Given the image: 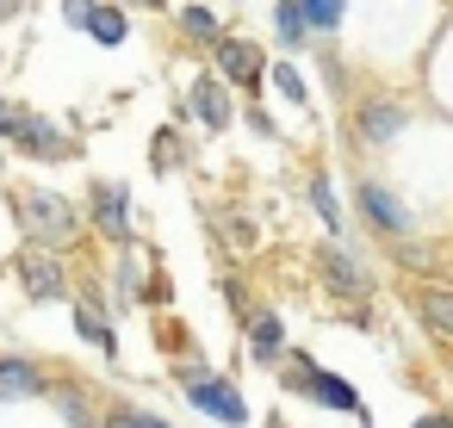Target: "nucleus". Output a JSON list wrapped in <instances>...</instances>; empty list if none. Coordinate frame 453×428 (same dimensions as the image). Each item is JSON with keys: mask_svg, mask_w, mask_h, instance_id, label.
<instances>
[{"mask_svg": "<svg viewBox=\"0 0 453 428\" xmlns=\"http://www.w3.org/2000/svg\"><path fill=\"white\" fill-rule=\"evenodd\" d=\"M280 348H286V329H280V317H255V323H249V354H255V360H273Z\"/></svg>", "mask_w": 453, "mask_h": 428, "instance_id": "obj_11", "label": "nucleus"}, {"mask_svg": "<svg viewBox=\"0 0 453 428\" xmlns=\"http://www.w3.org/2000/svg\"><path fill=\"white\" fill-rule=\"evenodd\" d=\"M286 385H292V391H304V397H323V403H335V409H360L354 385H348V378H335V372H317L311 360H292Z\"/></svg>", "mask_w": 453, "mask_h": 428, "instance_id": "obj_2", "label": "nucleus"}, {"mask_svg": "<svg viewBox=\"0 0 453 428\" xmlns=\"http://www.w3.org/2000/svg\"><path fill=\"white\" fill-rule=\"evenodd\" d=\"M360 205H366V211H372V218H379L385 230H397V236L410 230V211H403V205H397V199H391L385 187H372V180H366V187H360Z\"/></svg>", "mask_w": 453, "mask_h": 428, "instance_id": "obj_7", "label": "nucleus"}, {"mask_svg": "<svg viewBox=\"0 0 453 428\" xmlns=\"http://www.w3.org/2000/svg\"><path fill=\"white\" fill-rule=\"evenodd\" d=\"M298 13H304V26L335 32V26H342V0H298Z\"/></svg>", "mask_w": 453, "mask_h": 428, "instance_id": "obj_16", "label": "nucleus"}, {"mask_svg": "<svg viewBox=\"0 0 453 428\" xmlns=\"http://www.w3.org/2000/svg\"><path fill=\"white\" fill-rule=\"evenodd\" d=\"M75 323H81V335H88L94 348H112V329H106V323H100V317H94L88 304H81V317H75Z\"/></svg>", "mask_w": 453, "mask_h": 428, "instance_id": "obj_18", "label": "nucleus"}, {"mask_svg": "<svg viewBox=\"0 0 453 428\" xmlns=\"http://www.w3.org/2000/svg\"><path fill=\"white\" fill-rule=\"evenodd\" d=\"M38 391V366L26 360H0V397H32Z\"/></svg>", "mask_w": 453, "mask_h": 428, "instance_id": "obj_12", "label": "nucleus"}, {"mask_svg": "<svg viewBox=\"0 0 453 428\" xmlns=\"http://www.w3.org/2000/svg\"><path fill=\"white\" fill-rule=\"evenodd\" d=\"M81 32H94V44H125V38H131V26H125V13H119V7H94Z\"/></svg>", "mask_w": 453, "mask_h": 428, "instance_id": "obj_9", "label": "nucleus"}, {"mask_svg": "<svg viewBox=\"0 0 453 428\" xmlns=\"http://www.w3.org/2000/svg\"><path fill=\"white\" fill-rule=\"evenodd\" d=\"M13 7H19V0H0V19H7V13H13Z\"/></svg>", "mask_w": 453, "mask_h": 428, "instance_id": "obj_27", "label": "nucleus"}, {"mask_svg": "<svg viewBox=\"0 0 453 428\" xmlns=\"http://www.w3.org/2000/svg\"><path fill=\"white\" fill-rule=\"evenodd\" d=\"M273 81H280V88H286V100H304V94H311V88H304V81H298V69H286V63H280V69H273Z\"/></svg>", "mask_w": 453, "mask_h": 428, "instance_id": "obj_22", "label": "nucleus"}, {"mask_svg": "<svg viewBox=\"0 0 453 428\" xmlns=\"http://www.w3.org/2000/svg\"><path fill=\"white\" fill-rule=\"evenodd\" d=\"M267 428H286V422H280V416H273V422H267Z\"/></svg>", "mask_w": 453, "mask_h": 428, "instance_id": "obj_28", "label": "nucleus"}, {"mask_svg": "<svg viewBox=\"0 0 453 428\" xmlns=\"http://www.w3.org/2000/svg\"><path fill=\"white\" fill-rule=\"evenodd\" d=\"M13 137L32 149V156H50V162H63L69 156V137L57 131V125H44V118H32V112H19V125H13Z\"/></svg>", "mask_w": 453, "mask_h": 428, "instance_id": "obj_4", "label": "nucleus"}, {"mask_svg": "<svg viewBox=\"0 0 453 428\" xmlns=\"http://www.w3.org/2000/svg\"><path fill=\"white\" fill-rule=\"evenodd\" d=\"M422 317H428L441 335H453V292H428V298H422Z\"/></svg>", "mask_w": 453, "mask_h": 428, "instance_id": "obj_17", "label": "nucleus"}, {"mask_svg": "<svg viewBox=\"0 0 453 428\" xmlns=\"http://www.w3.org/2000/svg\"><path fill=\"white\" fill-rule=\"evenodd\" d=\"M218 63H224V75H230V81H255V69H261V57H255L249 44H224V57H218Z\"/></svg>", "mask_w": 453, "mask_h": 428, "instance_id": "obj_15", "label": "nucleus"}, {"mask_svg": "<svg viewBox=\"0 0 453 428\" xmlns=\"http://www.w3.org/2000/svg\"><path fill=\"white\" fill-rule=\"evenodd\" d=\"M360 143H391L397 131H403V112L397 106H360Z\"/></svg>", "mask_w": 453, "mask_h": 428, "instance_id": "obj_6", "label": "nucleus"}, {"mask_svg": "<svg viewBox=\"0 0 453 428\" xmlns=\"http://www.w3.org/2000/svg\"><path fill=\"white\" fill-rule=\"evenodd\" d=\"M26 218H32V230H38L44 242H69V236H75V211H69V199H57V193H32V199H26Z\"/></svg>", "mask_w": 453, "mask_h": 428, "instance_id": "obj_3", "label": "nucleus"}, {"mask_svg": "<svg viewBox=\"0 0 453 428\" xmlns=\"http://www.w3.org/2000/svg\"><path fill=\"white\" fill-rule=\"evenodd\" d=\"M187 397H193L205 416L230 422V428H236V422H249V403H242V397H236L224 378H211V372H187Z\"/></svg>", "mask_w": 453, "mask_h": 428, "instance_id": "obj_1", "label": "nucleus"}, {"mask_svg": "<svg viewBox=\"0 0 453 428\" xmlns=\"http://www.w3.org/2000/svg\"><path fill=\"white\" fill-rule=\"evenodd\" d=\"M13 125H19V112H13L7 100H0V131H13Z\"/></svg>", "mask_w": 453, "mask_h": 428, "instance_id": "obj_25", "label": "nucleus"}, {"mask_svg": "<svg viewBox=\"0 0 453 428\" xmlns=\"http://www.w3.org/2000/svg\"><path fill=\"white\" fill-rule=\"evenodd\" d=\"M137 7H156V0H137Z\"/></svg>", "mask_w": 453, "mask_h": 428, "instance_id": "obj_29", "label": "nucleus"}, {"mask_svg": "<svg viewBox=\"0 0 453 428\" xmlns=\"http://www.w3.org/2000/svg\"><path fill=\"white\" fill-rule=\"evenodd\" d=\"M94 218H100V230L106 236H131V205H125V187H94Z\"/></svg>", "mask_w": 453, "mask_h": 428, "instance_id": "obj_5", "label": "nucleus"}, {"mask_svg": "<svg viewBox=\"0 0 453 428\" xmlns=\"http://www.w3.org/2000/svg\"><path fill=\"white\" fill-rule=\"evenodd\" d=\"M63 13H69V26H88V13H94V0H63Z\"/></svg>", "mask_w": 453, "mask_h": 428, "instance_id": "obj_23", "label": "nucleus"}, {"mask_svg": "<svg viewBox=\"0 0 453 428\" xmlns=\"http://www.w3.org/2000/svg\"><path fill=\"white\" fill-rule=\"evenodd\" d=\"M323 273H329V286H335L342 298H360V292H366V279H360V267H354L348 255H335V248L323 255Z\"/></svg>", "mask_w": 453, "mask_h": 428, "instance_id": "obj_10", "label": "nucleus"}, {"mask_svg": "<svg viewBox=\"0 0 453 428\" xmlns=\"http://www.w3.org/2000/svg\"><path fill=\"white\" fill-rule=\"evenodd\" d=\"M311 205H317V211H323V224H329V230H335V224H342V211H335V199H329V187H323V180H317V187H311Z\"/></svg>", "mask_w": 453, "mask_h": 428, "instance_id": "obj_20", "label": "nucleus"}, {"mask_svg": "<svg viewBox=\"0 0 453 428\" xmlns=\"http://www.w3.org/2000/svg\"><path fill=\"white\" fill-rule=\"evenodd\" d=\"M180 19H187V32H199V38H211V32H218V19H211L205 7H187Z\"/></svg>", "mask_w": 453, "mask_h": 428, "instance_id": "obj_21", "label": "nucleus"}, {"mask_svg": "<svg viewBox=\"0 0 453 428\" xmlns=\"http://www.w3.org/2000/svg\"><path fill=\"white\" fill-rule=\"evenodd\" d=\"M193 112H199V118H205L211 131H218V125L230 118V106H224V94H218V81H199V88H193Z\"/></svg>", "mask_w": 453, "mask_h": 428, "instance_id": "obj_14", "label": "nucleus"}, {"mask_svg": "<svg viewBox=\"0 0 453 428\" xmlns=\"http://www.w3.org/2000/svg\"><path fill=\"white\" fill-rule=\"evenodd\" d=\"M416 428H453V422H447V416H422Z\"/></svg>", "mask_w": 453, "mask_h": 428, "instance_id": "obj_26", "label": "nucleus"}, {"mask_svg": "<svg viewBox=\"0 0 453 428\" xmlns=\"http://www.w3.org/2000/svg\"><path fill=\"white\" fill-rule=\"evenodd\" d=\"M19 273H26L32 298H57V292H63V267H57V261H44V255H26V261H19Z\"/></svg>", "mask_w": 453, "mask_h": 428, "instance_id": "obj_8", "label": "nucleus"}, {"mask_svg": "<svg viewBox=\"0 0 453 428\" xmlns=\"http://www.w3.org/2000/svg\"><path fill=\"white\" fill-rule=\"evenodd\" d=\"M106 428H168V422H156V416H143V409H112Z\"/></svg>", "mask_w": 453, "mask_h": 428, "instance_id": "obj_19", "label": "nucleus"}, {"mask_svg": "<svg viewBox=\"0 0 453 428\" xmlns=\"http://www.w3.org/2000/svg\"><path fill=\"white\" fill-rule=\"evenodd\" d=\"M63 416H69V428H88V409H81L75 397H63Z\"/></svg>", "mask_w": 453, "mask_h": 428, "instance_id": "obj_24", "label": "nucleus"}, {"mask_svg": "<svg viewBox=\"0 0 453 428\" xmlns=\"http://www.w3.org/2000/svg\"><path fill=\"white\" fill-rule=\"evenodd\" d=\"M273 26H280V44H286V50L311 44V26H304V13H298V0H286V7L273 13Z\"/></svg>", "mask_w": 453, "mask_h": 428, "instance_id": "obj_13", "label": "nucleus"}]
</instances>
